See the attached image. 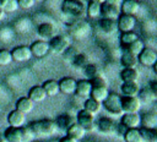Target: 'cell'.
I'll return each mask as SVG.
<instances>
[{"instance_id": "48", "label": "cell", "mask_w": 157, "mask_h": 142, "mask_svg": "<svg viewBox=\"0 0 157 142\" xmlns=\"http://www.w3.org/2000/svg\"><path fill=\"white\" fill-rule=\"evenodd\" d=\"M6 1H7V0H0V7H1V9H2V6L5 5Z\"/></svg>"}, {"instance_id": "15", "label": "cell", "mask_w": 157, "mask_h": 142, "mask_svg": "<svg viewBox=\"0 0 157 142\" xmlns=\"http://www.w3.org/2000/svg\"><path fill=\"white\" fill-rule=\"evenodd\" d=\"M76 80L74 77H63L58 84H59V92L64 93V94H74L75 89H76Z\"/></svg>"}, {"instance_id": "34", "label": "cell", "mask_w": 157, "mask_h": 142, "mask_svg": "<svg viewBox=\"0 0 157 142\" xmlns=\"http://www.w3.org/2000/svg\"><path fill=\"white\" fill-rule=\"evenodd\" d=\"M144 48H145V44H144V42L141 40V39H136V40H134L132 43H130L129 45H126L125 48H124V50H126V51H129V53H131V54H134L135 56H137L142 50H144Z\"/></svg>"}, {"instance_id": "36", "label": "cell", "mask_w": 157, "mask_h": 142, "mask_svg": "<svg viewBox=\"0 0 157 142\" xmlns=\"http://www.w3.org/2000/svg\"><path fill=\"white\" fill-rule=\"evenodd\" d=\"M83 73H85V76H86V80L91 81V80H93L94 77L99 76V70H98V67H97L94 64H87V65L83 67Z\"/></svg>"}, {"instance_id": "20", "label": "cell", "mask_w": 157, "mask_h": 142, "mask_svg": "<svg viewBox=\"0 0 157 142\" xmlns=\"http://www.w3.org/2000/svg\"><path fill=\"white\" fill-rule=\"evenodd\" d=\"M137 62H139L137 56H135L134 54H131L126 50H123L121 56H120V64L124 69H136Z\"/></svg>"}, {"instance_id": "46", "label": "cell", "mask_w": 157, "mask_h": 142, "mask_svg": "<svg viewBox=\"0 0 157 142\" xmlns=\"http://www.w3.org/2000/svg\"><path fill=\"white\" fill-rule=\"evenodd\" d=\"M91 2H96V4H99V5H102V4H104L107 0H90Z\"/></svg>"}, {"instance_id": "9", "label": "cell", "mask_w": 157, "mask_h": 142, "mask_svg": "<svg viewBox=\"0 0 157 142\" xmlns=\"http://www.w3.org/2000/svg\"><path fill=\"white\" fill-rule=\"evenodd\" d=\"M135 24H136V20L134 16L120 13L119 17L117 18V28L121 31V33L131 32L135 28Z\"/></svg>"}, {"instance_id": "45", "label": "cell", "mask_w": 157, "mask_h": 142, "mask_svg": "<svg viewBox=\"0 0 157 142\" xmlns=\"http://www.w3.org/2000/svg\"><path fill=\"white\" fill-rule=\"evenodd\" d=\"M59 142H78V141H76L75 138H72V137H70V136H67V135H66V136H65V137H63Z\"/></svg>"}, {"instance_id": "44", "label": "cell", "mask_w": 157, "mask_h": 142, "mask_svg": "<svg viewBox=\"0 0 157 142\" xmlns=\"http://www.w3.org/2000/svg\"><path fill=\"white\" fill-rule=\"evenodd\" d=\"M148 88H150L153 93H156V94H157V81H151V83H150Z\"/></svg>"}, {"instance_id": "21", "label": "cell", "mask_w": 157, "mask_h": 142, "mask_svg": "<svg viewBox=\"0 0 157 142\" xmlns=\"http://www.w3.org/2000/svg\"><path fill=\"white\" fill-rule=\"evenodd\" d=\"M140 86L137 82H123L120 91L124 97H137L140 92Z\"/></svg>"}, {"instance_id": "12", "label": "cell", "mask_w": 157, "mask_h": 142, "mask_svg": "<svg viewBox=\"0 0 157 142\" xmlns=\"http://www.w3.org/2000/svg\"><path fill=\"white\" fill-rule=\"evenodd\" d=\"M37 34L42 40H49L55 36V27L50 22H43L37 27Z\"/></svg>"}, {"instance_id": "49", "label": "cell", "mask_w": 157, "mask_h": 142, "mask_svg": "<svg viewBox=\"0 0 157 142\" xmlns=\"http://www.w3.org/2000/svg\"><path fill=\"white\" fill-rule=\"evenodd\" d=\"M0 142H7V141L4 138V136H0Z\"/></svg>"}, {"instance_id": "11", "label": "cell", "mask_w": 157, "mask_h": 142, "mask_svg": "<svg viewBox=\"0 0 157 142\" xmlns=\"http://www.w3.org/2000/svg\"><path fill=\"white\" fill-rule=\"evenodd\" d=\"M11 56H12V61L22 62V61L29 60L32 58V53L29 50V47L20 45V47H16L11 50Z\"/></svg>"}, {"instance_id": "53", "label": "cell", "mask_w": 157, "mask_h": 142, "mask_svg": "<svg viewBox=\"0 0 157 142\" xmlns=\"http://www.w3.org/2000/svg\"><path fill=\"white\" fill-rule=\"evenodd\" d=\"M135 1H137V2H139V1H141V0H135Z\"/></svg>"}, {"instance_id": "4", "label": "cell", "mask_w": 157, "mask_h": 142, "mask_svg": "<svg viewBox=\"0 0 157 142\" xmlns=\"http://www.w3.org/2000/svg\"><path fill=\"white\" fill-rule=\"evenodd\" d=\"M104 109L114 115V116H120L123 115V110H121V97L117 93H109L108 97L102 102Z\"/></svg>"}, {"instance_id": "47", "label": "cell", "mask_w": 157, "mask_h": 142, "mask_svg": "<svg viewBox=\"0 0 157 142\" xmlns=\"http://www.w3.org/2000/svg\"><path fill=\"white\" fill-rule=\"evenodd\" d=\"M4 16H5V12H4V10H2L1 7H0V20H1V18H2Z\"/></svg>"}, {"instance_id": "29", "label": "cell", "mask_w": 157, "mask_h": 142, "mask_svg": "<svg viewBox=\"0 0 157 142\" xmlns=\"http://www.w3.org/2000/svg\"><path fill=\"white\" fill-rule=\"evenodd\" d=\"M66 132H67V136L75 138L76 141L82 140V138L85 137V135H86V131H85L78 124H76V122H74L72 125H70V126L67 127Z\"/></svg>"}, {"instance_id": "38", "label": "cell", "mask_w": 157, "mask_h": 142, "mask_svg": "<svg viewBox=\"0 0 157 142\" xmlns=\"http://www.w3.org/2000/svg\"><path fill=\"white\" fill-rule=\"evenodd\" d=\"M86 13L92 18L101 16V5L96 2H90L88 6L86 7Z\"/></svg>"}, {"instance_id": "3", "label": "cell", "mask_w": 157, "mask_h": 142, "mask_svg": "<svg viewBox=\"0 0 157 142\" xmlns=\"http://www.w3.org/2000/svg\"><path fill=\"white\" fill-rule=\"evenodd\" d=\"M61 11L72 17H81L86 13V5L81 0H64Z\"/></svg>"}, {"instance_id": "22", "label": "cell", "mask_w": 157, "mask_h": 142, "mask_svg": "<svg viewBox=\"0 0 157 142\" xmlns=\"http://www.w3.org/2000/svg\"><path fill=\"white\" fill-rule=\"evenodd\" d=\"M140 10V4L135 0H124L120 6V13L134 16Z\"/></svg>"}, {"instance_id": "8", "label": "cell", "mask_w": 157, "mask_h": 142, "mask_svg": "<svg viewBox=\"0 0 157 142\" xmlns=\"http://www.w3.org/2000/svg\"><path fill=\"white\" fill-rule=\"evenodd\" d=\"M101 15L103 16V18L117 21V18L120 15V6L118 4L105 1L104 4L101 5Z\"/></svg>"}, {"instance_id": "43", "label": "cell", "mask_w": 157, "mask_h": 142, "mask_svg": "<svg viewBox=\"0 0 157 142\" xmlns=\"http://www.w3.org/2000/svg\"><path fill=\"white\" fill-rule=\"evenodd\" d=\"M17 4L22 9H31L36 2L33 0H17Z\"/></svg>"}, {"instance_id": "23", "label": "cell", "mask_w": 157, "mask_h": 142, "mask_svg": "<svg viewBox=\"0 0 157 142\" xmlns=\"http://www.w3.org/2000/svg\"><path fill=\"white\" fill-rule=\"evenodd\" d=\"M4 138L7 142H21L22 141V130H21V127L9 126L4 132Z\"/></svg>"}, {"instance_id": "52", "label": "cell", "mask_w": 157, "mask_h": 142, "mask_svg": "<svg viewBox=\"0 0 157 142\" xmlns=\"http://www.w3.org/2000/svg\"><path fill=\"white\" fill-rule=\"evenodd\" d=\"M85 142H93V141H85Z\"/></svg>"}, {"instance_id": "17", "label": "cell", "mask_w": 157, "mask_h": 142, "mask_svg": "<svg viewBox=\"0 0 157 142\" xmlns=\"http://www.w3.org/2000/svg\"><path fill=\"white\" fill-rule=\"evenodd\" d=\"M7 122L11 127H22L26 122V115L15 109L7 115Z\"/></svg>"}, {"instance_id": "27", "label": "cell", "mask_w": 157, "mask_h": 142, "mask_svg": "<svg viewBox=\"0 0 157 142\" xmlns=\"http://www.w3.org/2000/svg\"><path fill=\"white\" fill-rule=\"evenodd\" d=\"M75 122V119L71 116V115H69V114H61V115H59L58 118H56V120H55V125H56V127H58V130H67V127L70 126V125H72Z\"/></svg>"}, {"instance_id": "7", "label": "cell", "mask_w": 157, "mask_h": 142, "mask_svg": "<svg viewBox=\"0 0 157 142\" xmlns=\"http://www.w3.org/2000/svg\"><path fill=\"white\" fill-rule=\"evenodd\" d=\"M75 122L78 124L85 131H91L94 129V116L91 115L90 113L85 111L83 109H81L75 119Z\"/></svg>"}, {"instance_id": "6", "label": "cell", "mask_w": 157, "mask_h": 142, "mask_svg": "<svg viewBox=\"0 0 157 142\" xmlns=\"http://www.w3.org/2000/svg\"><path fill=\"white\" fill-rule=\"evenodd\" d=\"M141 108V102L137 97H121V110L123 114L139 113Z\"/></svg>"}, {"instance_id": "35", "label": "cell", "mask_w": 157, "mask_h": 142, "mask_svg": "<svg viewBox=\"0 0 157 142\" xmlns=\"http://www.w3.org/2000/svg\"><path fill=\"white\" fill-rule=\"evenodd\" d=\"M124 141L125 142H144L140 135L139 129H129L124 132Z\"/></svg>"}, {"instance_id": "37", "label": "cell", "mask_w": 157, "mask_h": 142, "mask_svg": "<svg viewBox=\"0 0 157 142\" xmlns=\"http://www.w3.org/2000/svg\"><path fill=\"white\" fill-rule=\"evenodd\" d=\"M139 37L135 32H125V33H121L120 36V42H121V47L125 48L126 45H129L130 43H132L134 40H136Z\"/></svg>"}, {"instance_id": "1", "label": "cell", "mask_w": 157, "mask_h": 142, "mask_svg": "<svg viewBox=\"0 0 157 142\" xmlns=\"http://www.w3.org/2000/svg\"><path fill=\"white\" fill-rule=\"evenodd\" d=\"M29 127L34 132L36 137H50L59 131L55 125V121L49 120V119L37 120V121L32 122Z\"/></svg>"}, {"instance_id": "26", "label": "cell", "mask_w": 157, "mask_h": 142, "mask_svg": "<svg viewBox=\"0 0 157 142\" xmlns=\"http://www.w3.org/2000/svg\"><path fill=\"white\" fill-rule=\"evenodd\" d=\"M101 109H102V103L92 99L91 97L85 99V102H83V110L85 111H87V113H90L91 115L94 116L101 111Z\"/></svg>"}, {"instance_id": "51", "label": "cell", "mask_w": 157, "mask_h": 142, "mask_svg": "<svg viewBox=\"0 0 157 142\" xmlns=\"http://www.w3.org/2000/svg\"><path fill=\"white\" fill-rule=\"evenodd\" d=\"M34 2H40V1H43V0H33Z\"/></svg>"}, {"instance_id": "50", "label": "cell", "mask_w": 157, "mask_h": 142, "mask_svg": "<svg viewBox=\"0 0 157 142\" xmlns=\"http://www.w3.org/2000/svg\"><path fill=\"white\" fill-rule=\"evenodd\" d=\"M47 142H59L58 140H49V141H47Z\"/></svg>"}, {"instance_id": "18", "label": "cell", "mask_w": 157, "mask_h": 142, "mask_svg": "<svg viewBox=\"0 0 157 142\" xmlns=\"http://www.w3.org/2000/svg\"><path fill=\"white\" fill-rule=\"evenodd\" d=\"M97 127L98 130L102 132V133H107V135H110V133H114L115 130H117V124L109 119V118H101L97 122Z\"/></svg>"}, {"instance_id": "2", "label": "cell", "mask_w": 157, "mask_h": 142, "mask_svg": "<svg viewBox=\"0 0 157 142\" xmlns=\"http://www.w3.org/2000/svg\"><path fill=\"white\" fill-rule=\"evenodd\" d=\"M90 82H91V84H92V89H91L90 97H91L92 99H94V100L102 103V102L108 97V94H109L107 81L104 80L103 76L99 75V76L94 77L93 80H91Z\"/></svg>"}, {"instance_id": "5", "label": "cell", "mask_w": 157, "mask_h": 142, "mask_svg": "<svg viewBox=\"0 0 157 142\" xmlns=\"http://www.w3.org/2000/svg\"><path fill=\"white\" fill-rule=\"evenodd\" d=\"M49 45V50L54 54H64L66 51V49L70 45V39L66 36L63 34H58L54 36L52 39H49L48 42Z\"/></svg>"}, {"instance_id": "42", "label": "cell", "mask_w": 157, "mask_h": 142, "mask_svg": "<svg viewBox=\"0 0 157 142\" xmlns=\"http://www.w3.org/2000/svg\"><path fill=\"white\" fill-rule=\"evenodd\" d=\"M18 9V4H17V0H7L5 2V5L2 6V10L4 12H15L16 10Z\"/></svg>"}, {"instance_id": "33", "label": "cell", "mask_w": 157, "mask_h": 142, "mask_svg": "<svg viewBox=\"0 0 157 142\" xmlns=\"http://www.w3.org/2000/svg\"><path fill=\"white\" fill-rule=\"evenodd\" d=\"M141 138L144 142H157V131L156 129H139Z\"/></svg>"}, {"instance_id": "40", "label": "cell", "mask_w": 157, "mask_h": 142, "mask_svg": "<svg viewBox=\"0 0 157 142\" xmlns=\"http://www.w3.org/2000/svg\"><path fill=\"white\" fill-rule=\"evenodd\" d=\"M12 61L11 51L7 49H0V66H6Z\"/></svg>"}, {"instance_id": "32", "label": "cell", "mask_w": 157, "mask_h": 142, "mask_svg": "<svg viewBox=\"0 0 157 142\" xmlns=\"http://www.w3.org/2000/svg\"><path fill=\"white\" fill-rule=\"evenodd\" d=\"M99 28L103 33L105 34H113L118 28H117V21L113 20H107V18H102L99 22Z\"/></svg>"}, {"instance_id": "14", "label": "cell", "mask_w": 157, "mask_h": 142, "mask_svg": "<svg viewBox=\"0 0 157 142\" xmlns=\"http://www.w3.org/2000/svg\"><path fill=\"white\" fill-rule=\"evenodd\" d=\"M29 50L32 53V56L36 58H43L49 53V45L45 40H36L29 47Z\"/></svg>"}, {"instance_id": "30", "label": "cell", "mask_w": 157, "mask_h": 142, "mask_svg": "<svg viewBox=\"0 0 157 142\" xmlns=\"http://www.w3.org/2000/svg\"><path fill=\"white\" fill-rule=\"evenodd\" d=\"M120 78L123 82H137L139 71L136 69H123L120 72Z\"/></svg>"}, {"instance_id": "39", "label": "cell", "mask_w": 157, "mask_h": 142, "mask_svg": "<svg viewBox=\"0 0 157 142\" xmlns=\"http://www.w3.org/2000/svg\"><path fill=\"white\" fill-rule=\"evenodd\" d=\"M22 130V141L21 142H33L36 141V135L34 132L32 131V129L28 126V127H21Z\"/></svg>"}, {"instance_id": "13", "label": "cell", "mask_w": 157, "mask_h": 142, "mask_svg": "<svg viewBox=\"0 0 157 142\" xmlns=\"http://www.w3.org/2000/svg\"><path fill=\"white\" fill-rule=\"evenodd\" d=\"M120 125L124 126L126 130L139 129V126H140V115H139V113L123 114L121 119H120Z\"/></svg>"}, {"instance_id": "16", "label": "cell", "mask_w": 157, "mask_h": 142, "mask_svg": "<svg viewBox=\"0 0 157 142\" xmlns=\"http://www.w3.org/2000/svg\"><path fill=\"white\" fill-rule=\"evenodd\" d=\"M91 89H92V84L88 80H80L76 82V89H75V94L80 98L87 99L90 98L91 94Z\"/></svg>"}, {"instance_id": "54", "label": "cell", "mask_w": 157, "mask_h": 142, "mask_svg": "<svg viewBox=\"0 0 157 142\" xmlns=\"http://www.w3.org/2000/svg\"><path fill=\"white\" fill-rule=\"evenodd\" d=\"M33 142H40V141H33Z\"/></svg>"}, {"instance_id": "41", "label": "cell", "mask_w": 157, "mask_h": 142, "mask_svg": "<svg viewBox=\"0 0 157 142\" xmlns=\"http://www.w3.org/2000/svg\"><path fill=\"white\" fill-rule=\"evenodd\" d=\"M72 65L75 67H85L87 65V58L83 54H75V56L72 58Z\"/></svg>"}, {"instance_id": "31", "label": "cell", "mask_w": 157, "mask_h": 142, "mask_svg": "<svg viewBox=\"0 0 157 142\" xmlns=\"http://www.w3.org/2000/svg\"><path fill=\"white\" fill-rule=\"evenodd\" d=\"M43 89L47 94V97H54L59 93V84H58V81L55 80H47L44 83H43Z\"/></svg>"}, {"instance_id": "24", "label": "cell", "mask_w": 157, "mask_h": 142, "mask_svg": "<svg viewBox=\"0 0 157 142\" xmlns=\"http://www.w3.org/2000/svg\"><path fill=\"white\" fill-rule=\"evenodd\" d=\"M33 108H34V103L28 97H21L16 102V110L21 111L25 115L31 113L33 110Z\"/></svg>"}, {"instance_id": "19", "label": "cell", "mask_w": 157, "mask_h": 142, "mask_svg": "<svg viewBox=\"0 0 157 142\" xmlns=\"http://www.w3.org/2000/svg\"><path fill=\"white\" fill-rule=\"evenodd\" d=\"M140 125L144 129H156L157 127V114L153 111H147L140 115Z\"/></svg>"}, {"instance_id": "10", "label": "cell", "mask_w": 157, "mask_h": 142, "mask_svg": "<svg viewBox=\"0 0 157 142\" xmlns=\"http://www.w3.org/2000/svg\"><path fill=\"white\" fill-rule=\"evenodd\" d=\"M137 61L144 66H153L157 62V54L151 48H144V50L137 55Z\"/></svg>"}, {"instance_id": "25", "label": "cell", "mask_w": 157, "mask_h": 142, "mask_svg": "<svg viewBox=\"0 0 157 142\" xmlns=\"http://www.w3.org/2000/svg\"><path fill=\"white\" fill-rule=\"evenodd\" d=\"M27 97L33 103H39V102H43L47 98V94H45V92H44L42 86H33L32 88H29Z\"/></svg>"}, {"instance_id": "28", "label": "cell", "mask_w": 157, "mask_h": 142, "mask_svg": "<svg viewBox=\"0 0 157 142\" xmlns=\"http://www.w3.org/2000/svg\"><path fill=\"white\" fill-rule=\"evenodd\" d=\"M137 98L140 99L141 103L150 104V103H153V102L157 99V94L153 93L148 87H145V88L140 89V92H139V94H137Z\"/></svg>"}]
</instances>
